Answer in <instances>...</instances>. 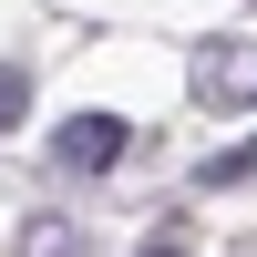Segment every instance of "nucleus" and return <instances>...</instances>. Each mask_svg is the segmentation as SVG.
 Returning a JSON list of instances; mask_svg holds the SVG:
<instances>
[{
    "mask_svg": "<svg viewBox=\"0 0 257 257\" xmlns=\"http://www.w3.org/2000/svg\"><path fill=\"white\" fill-rule=\"evenodd\" d=\"M52 165H72V175H103V165H123V123L113 113H72L52 134Z\"/></svg>",
    "mask_w": 257,
    "mask_h": 257,
    "instance_id": "obj_1",
    "label": "nucleus"
},
{
    "mask_svg": "<svg viewBox=\"0 0 257 257\" xmlns=\"http://www.w3.org/2000/svg\"><path fill=\"white\" fill-rule=\"evenodd\" d=\"M196 93L206 103H257V52L247 41H206L196 52Z\"/></svg>",
    "mask_w": 257,
    "mask_h": 257,
    "instance_id": "obj_2",
    "label": "nucleus"
},
{
    "mask_svg": "<svg viewBox=\"0 0 257 257\" xmlns=\"http://www.w3.org/2000/svg\"><path fill=\"white\" fill-rule=\"evenodd\" d=\"M21 257H82V226H62V216H31V226H21Z\"/></svg>",
    "mask_w": 257,
    "mask_h": 257,
    "instance_id": "obj_3",
    "label": "nucleus"
},
{
    "mask_svg": "<svg viewBox=\"0 0 257 257\" xmlns=\"http://www.w3.org/2000/svg\"><path fill=\"white\" fill-rule=\"evenodd\" d=\"M21 113H31V72H21V62H0V134H11Z\"/></svg>",
    "mask_w": 257,
    "mask_h": 257,
    "instance_id": "obj_4",
    "label": "nucleus"
},
{
    "mask_svg": "<svg viewBox=\"0 0 257 257\" xmlns=\"http://www.w3.org/2000/svg\"><path fill=\"white\" fill-rule=\"evenodd\" d=\"M237 175H257V134L226 144V155H206V185H237Z\"/></svg>",
    "mask_w": 257,
    "mask_h": 257,
    "instance_id": "obj_5",
    "label": "nucleus"
},
{
    "mask_svg": "<svg viewBox=\"0 0 257 257\" xmlns=\"http://www.w3.org/2000/svg\"><path fill=\"white\" fill-rule=\"evenodd\" d=\"M144 257H185V247H165V237H155V247H144Z\"/></svg>",
    "mask_w": 257,
    "mask_h": 257,
    "instance_id": "obj_6",
    "label": "nucleus"
},
{
    "mask_svg": "<svg viewBox=\"0 0 257 257\" xmlns=\"http://www.w3.org/2000/svg\"><path fill=\"white\" fill-rule=\"evenodd\" d=\"M237 257H247V247H237Z\"/></svg>",
    "mask_w": 257,
    "mask_h": 257,
    "instance_id": "obj_7",
    "label": "nucleus"
}]
</instances>
